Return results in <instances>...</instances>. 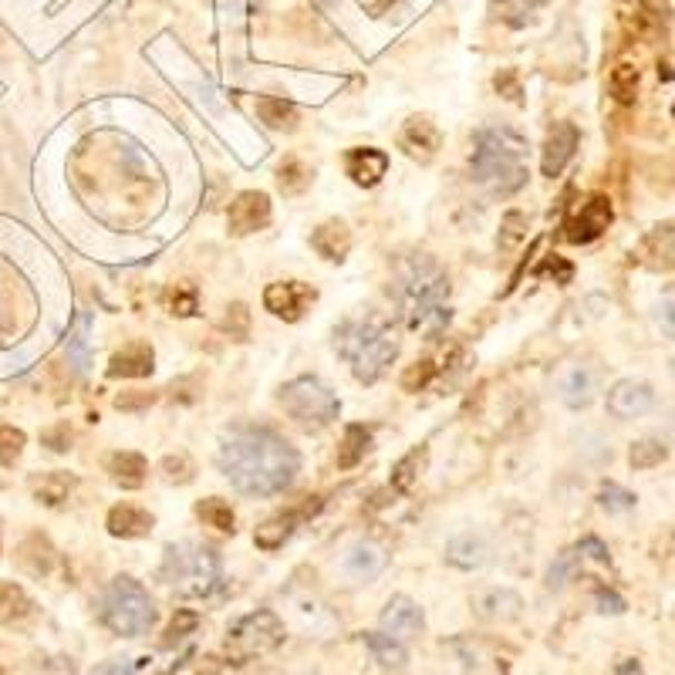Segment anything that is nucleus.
<instances>
[{"label": "nucleus", "instance_id": "obj_1", "mask_svg": "<svg viewBox=\"0 0 675 675\" xmlns=\"http://www.w3.org/2000/svg\"><path fill=\"white\" fill-rule=\"evenodd\" d=\"M216 463L247 497H274L287 490L301 467L294 446L267 425H234L223 436Z\"/></svg>", "mask_w": 675, "mask_h": 675}, {"label": "nucleus", "instance_id": "obj_2", "mask_svg": "<svg viewBox=\"0 0 675 675\" xmlns=\"http://www.w3.org/2000/svg\"><path fill=\"white\" fill-rule=\"evenodd\" d=\"M334 345L349 362L359 382L372 385L385 375V369L399 355V331L385 317L349 321L334 331Z\"/></svg>", "mask_w": 675, "mask_h": 675}, {"label": "nucleus", "instance_id": "obj_3", "mask_svg": "<svg viewBox=\"0 0 675 675\" xmlns=\"http://www.w3.org/2000/svg\"><path fill=\"white\" fill-rule=\"evenodd\" d=\"M399 294H402L405 317L415 331L436 334L449 321V307H446L449 277L432 257L415 254L402 264V291Z\"/></svg>", "mask_w": 675, "mask_h": 675}, {"label": "nucleus", "instance_id": "obj_4", "mask_svg": "<svg viewBox=\"0 0 675 675\" xmlns=\"http://www.w3.org/2000/svg\"><path fill=\"white\" fill-rule=\"evenodd\" d=\"M527 143L510 129H483L477 133L473 149V179L487 186L490 193H517L527 183V163H524Z\"/></svg>", "mask_w": 675, "mask_h": 675}, {"label": "nucleus", "instance_id": "obj_5", "mask_svg": "<svg viewBox=\"0 0 675 675\" xmlns=\"http://www.w3.org/2000/svg\"><path fill=\"white\" fill-rule=\"evenodd\" d=\"M101 622L108 632H116L123 638H139L153 628L156 622V608L149 591L136 581V578H116L105 595H101Z\"/></svg>", "mask_w": 675, "mask_h": 675}, {"label": "nucleus", "instance_id": "obj_6", "mask_svg": "<svg viewBox=\"0 0 675 675\" xmlns=\"http://www.w3.org/2000/svg\"><path fill=\"white\" fill-rule=\"evenodd\" d=\"M159 575L179 595L199 598V595H209L219 585V557L209 547H199V544H179V547L173 544L166 550V560H163Z\"/></svg>", "mask_w": 675, "mask_h": 675}, {"label": "nucleus", "instance_id": "obj_7", "mask_svg": "<svg viewBox=\"0 0 675 675\" xmlns=\"http://www.w3.org/2000/svg\"><path fill=\"white\" fill-rule=\"evenodd\" d=\"M281 409L301 422V425H327L338 419V409H342V402H338V395L314 375H304V379H294L281 389L277 395Z\"/></svg>", "mask_w": 675, "mask_h": 675}, {"label": "nucleus", "instance_id": "obj_8", "mask_svg": "<svg viewBox=\"0 0 675 675\" xmlns=\"http://www.w3.org/2000/svg\"><path fill=\"white\" fill-rule=\"evenodd\" d=\"M284 642V625L274 612L261 608L244 615L241 622H234V628L227 632V648L237 658H251V655H264L271 648H277Z\"/></svg>", "mask_w": 675, "mask_h": 675}, {"label": "nucleus", "instance_id": "obj_9", "mask_svg": "<svg viewBox=\"0 0 675 675\" xmlns=\"http://www.w3.org/2000/svg\"><path fill=\"white\" fill-rule=\"evenodd\" d=\"M608 223H612V199L601 196V193H595V196H588L575 209V216L568 219L565 231H568L571 244H591V241H598L608 231Z\"/></svg>", "mask_w": 675, "mask_h": 675}, {"label": "nucleus", "instance_id": "obj_10", "mask_svg": "<svg viewBox=\"0 0 675 675\" xmlns=\"http://www.w3.org/2000/svg\"><path fill=\"white\" fill-rule=\"evenodd\" d=\"M231 234L247 237L254 231H264L271 223V196L261 189H247L231 203Z\"/></svg>", "mask_w": 675, "mask_h": 675}, {"label": "nucleus", "instance_id": "obj_11", "mask_svg": "<svg viewBox=\"0 0 675 675\" xmlns=\"http://www.w3.org/2000/svg\"><path fill=\"white\" fill-rule=\"evenodd\" d=\"M264 304L271 314H277L284 321H301L304 311L314 304V287H307L301 281H277L264 291Z\"/></svg>", "mask_w": 675, "mask_h": 675}, {"label": "nucleus", "instance_id": "obj_12", "mask_svg": "<svg viewBox=\"0 0 675 675\" xmlns=\"http://www.w3.org/2000/svg\"><path fill=\"white\" fill-rule=\"evenodd\" d=\"M652 405H655V392L648 382H638V379H622L608 392V412L615 419H642L652 412Z\"/></svg>", "mask_w": 675, "mask_h": 675}, {"label": "nucleus", "instance_id": "obj_13", "mask_svg": "<svg viewBox=\"0 0 675 675\" xmlns=\"http://www.w3.org/2000/svg\"><path fill=\"white\" fill-rule=\"evenodd\" d=\"M382 632L389 635V638H395V642H409V638H415V635H422V628H425V615H422V608L412 601V598H405V595H395V598H389V605L382 608Z\"/></svg>", "mask_w": 675, "mask_h": 675}, {"label": "nucleus", "instance_id": "obj_14", "mask_svg": "<svg viewBox=\"0 0 675 675\" xmlns=\"http://www.w3.org/2000/svg\"><path fill=\"white\" fill-rule=\"evenodd\" d=\"M578 129L571 123H557L544 143V159H540V169L544 176H560V169H565L571 159H575V149H578Z\"/></svg>", "mask_w": 675, "mask_h": 675}, {"label": "nucleus", "instance_id": "obj_15", "mask_svg": "<svg viewBox=\"0 0 675 675\" xmlns=\"http://www.w3.org/2000/svg\"><path fill=\"white\" fill-rule=\"evenodd\" d=\"M317 507H321V500H317V503H304L301 510H287V513H277V517L264 520V524L257 527V534H254V544H257L261 550H277V547H284V540L294 534V527H297L304 517H311Z\"/></svg>", "mask_w": 675, "mask_h": 675}, {"label": "nucleus", "instance_id": "obj_16", "mask_svg": "<svg viewBox=\"0 0 675 675\" xmlns=\"http://www.w3.org/2000/svg\"><path fill=\"white\" fill-rule=\"evenodd\" d=\"M342 568H345V575L355 578V581H372V578H379V575L389 568V554H385L379 544L362 540V544H355V547L345 554Z\"/></svg>", "mask_w": 675, "mask_h": 675}, {"label": "nucleus", "instance_id": "obj_17", "mask_svg": "<svg viewBox=\"0 0 675 675\" xmlns=\"http://www.w3.org/2000/svg\"><path fill=\"white\" fill-rule=\"evenodd\" d=\"M477 615L490 625H507L524 615V598L510 588H490L477 598Z\"/></svg>", "mask_w": 675, "mask_h": 675}, {"label": "nucleus", "instance_id": "obj_18", "mask_svg": "<svg viewBox=\"0 0 675 675\" xmlns=\"http://www.w3.org/2000/svg\"><path fill=\"white\" fill-rule=\"evenodd\" d=\"M156 359H153V349L146 345V342H133V345H126L123 352H116L111 355V362H108V379H146V375H153V365Z\"/></svg>", "mask_w": 675, "mask_h": 675}, {"label": "nucleus", "instance_id": "obj_19", "mask_svg": "<svg viewBox=\"0 0 675 675\" xmlns=\"http://www.w3.org/2000/svg\"><path fill=\"white\" fill-rule=\"evenodd\" d=\"M345 173L359 186H375L389 173V156L382 149H369V146L365 149H349L345 153Z\"/></svg>", "mask_w": 675, "mask_h": 675}, {"label": "nucleus", "instance_id": "obj_20", "mask_svg": "<svg viewBox=\"0 0 675 675\" xmlns=\"http://www.w3.org/2000/svg\"><path fill=\"white\" fill-rule=\"evenodd\" d=\"M311 247L324 257V261H345L352 251V231L342 219H327L311 234Z\"/></svg>", "mask_w": 675, "mask_h": 675}, {"label": "nucleus", "instance_id": "obj_21", "mask_svg": "<svg viewBox=\"0 0 675 675\" xmlns=\"http://www.w3.org/2000/svg\"><path fill=\"white\" fill-rule=\"evenodd\" d=\"M108 534L111 537H146L153 530V513L143 510V507H133V503H119L108 510Z\"/></svg>", "mask_w": 675, "mask_h": 675}, {"label": "nucleus", "instance_id": "obj_22", "mask_svg": "<svg viewBox=\"0 0 675 675\" xmlns=\"http://www.w3.org/2000/svg\"><path fill=\"white\" fill-rule=\"evenodd\" d=\"M446 560L453 568H460V571H473L487 560V540L480 534H473V530L457 534L453 540L446 544Z\"/></svg>", "mask_w": 675, "mask_h": 675}, {"label": "nucleus", "instance_id": "obj_23", "mask_svg": "<svg viewBox=\"0 0 675 675\" xmlns=\"http://www.w3.org/2000/svg\"><path fill=\"white\" fill-rule=\"evenodd\" d=\"M439 143H442V136H439V129L429 123V119H409L405 123V129H402V149L409 153V156H415V159H432L436 156V149H439Z\"/></svg>", "mask_w": 675, "mask_h": 675}, {"label": "nucleus", "instance_id": "obj_24", "mask_svg": "<svg viewBox=\"0 0 675 675\" xmlns=\"http://www.w3.org/2000/svg\"><path fill=\"white\" fill-rule=\"evenodd\" d=\"M18 565L35 575V578H45L51 568H55V547L45 534H31L21 547H18Z\"/></svg>", "mask_w": 675, "mask_h": 675}, {"label": "nucleus", "instance_id": "obj_25", "mask_svg": "<svg viewBox=\"0 0 675 675\" xmlns=\"http://www.w3.org/2000/svg\"><path fill=\"white\" fill-rule=\"evenodd\" d=\"M595 372L588 365H571L565 372V379H560V399H565V405L571 409H585L591 399H595Z\"/></svg>", "mask_w": 675, "mask_h": 675}, {"label": "nucleus", "instance_id": "obj_26", "mask_svg": "<svg viewBox=\"0 0 675 675\" xmlns=\"http://www.w3.org/2000/svg\"><path fill=\"white\" fill-rule=\"evenodd\" d=\"M108 473L123 490H139L146 483L149 463L139 453H111L108 457Z\"/></svg>", "mask_w": 675, "mask_h": 675}, {"label": "nucleus", "instance_id": "obj_27", "mask_svg": "<svg viewBox=\"0 0 675 675\" xmlns=\"http://www.w3.org/2000/svg\"><path fill=\"white\" fill-rule=\"evenodd\" d=\"M88 314H78L75 317V327L68 331V342H65V355H68V365L75 369V375H85L88 365H91V338H88Z\"/></svg>", "mask_w": 675, "mask_h": 675}, {"label": "nucleus", "instance_id": "obj_28", "mask_svg": "<svg viewBox=\"0 0 675 675\" xmlns=\"http://www.w3.org/2000/svg\"><path fill=\"white\" fill-rule=\"evenodd\" d=\"M31 615L35 601L25 595V588L14 581H0V625H21Z\"/></svg>", "mask_w": 675, "mask_h": 675}, {"label": "nucleus", "instance_id": "obj_29", "mask_svg": "<svg viewBox=\"0 0 675 675\" xmlns=\"http://www.w3.org/2000/svg\"><path fill=\"white\" fill-rule=\"evenodd\" d=\"M369 446H372V432H369L365 425L352 422V425L345 429V442L338 446V470H355V467L365 460Z\"/></svg>", "mask_w": 675, "mask_h": 675}, {"label": "nucleus", "instance_id": "obj_30", "mask_svg": "<svg viewBox=\"0 0 675 675\" xmlns=\"http://www.w3.org/2000/svg\"><path fill=\"white\" fill-rule=\"evenodd\" d=\"M257 116H261V123L271 126V129H287V133H291V129L297 126V111H294V105L284 101V98H274V95L257 98Z\"/></svg>", "mask_w": 675, "mask_h": 675}, {"label": "nucleus", "instance_id": "obj_31", "mask_svg": "<svg viewBox=\"0 0 675 675\" xmlns=\"http://www.w3.org/2000/svg\"><path fill=\"white\" fill-rule=\"evenodd\" d=\"M31 490H35V497H38L41 503L58 507V503H65L68 493L75 490V477H68V473H45V477H35V480H31Z\"/></svg>", "mask_w": 675, "mask_h": 675}, {"label": "nucleus", "instance_id": "obj_32", "mask_svg": "<svg viewBox=\"0 0 675 675\" xmlns=\"http://www.w3.org/2000/svg\"><path fill=\"white\" fill-rule=\"evenodd\" d=\"M196 517H199L206 527L223 530V534H234V530H237V517H234L231 503H227V500H219V497H206V500H199V503H196Z\"/></svg>", "mask_w": 675, "mask_h": 675}, {"label": "nucleus", "instance_id": "obj_33", "mask_svg": "<svg viewBox=\"0 0 675 675\" xmlns=\"http://www.w3.org/2000/svg\"><path fill=\"white\" fill-rule=\"evenodd\" d=\"M365 645H369V652L375 655V662H382L385 668H402L405 665V648H402V642H395V638H389L385 632H369L365 635Z\"/></svg>", "mask_w": 675, "mask_h": 675}, {"label": "nucleus", "instance_id": "obj_34", "mask_svg": "<svg viewBox=\"0 0 675 675\" xmlns=\"http://www.w3.org/2000/svg\"><path fill=\"white\" fill-rule=\"evenodd\" d=\"M422 467H425V446L412 449V453H405V457L395 463V470H392V490H395V493H409L412 483L419 480V470H422Z\"/></svg>", "mask_w": 675, "mask_h": 675}, {"label": "nucleus", "instance_id": "obj_35", "mask_svg": "<svg viewBox=\"0 0 675 675\" xmlns=\"http://www.w3.org/2000/svg\"><path fill=\"white\" fill-rule=\"evenodd\" d=\"M668 460V446L658 442V439H638L632 449H628V463L632 470H655L658 463Z\"/></svg>", "mask_w": 675, "mask_h": 675}, {"label": "nucleus", "instance_id": "obj_36", "mask_svg": "<svg viewBox=\"0 0 675 675\" xmlns=\"http://www.w3.org/2000/svg\"><path fill=\"white\" fill-rule=\"evenodd\" d=\"M578 565H581V550H578V547H571V550H565V554H557V560H554L550 571H547V588H550V591H560V588H565V585L578 575Z\"/></svg>", "mask_w": 675, "mask_h": 675}, {"label": "nucleus", "instance_id": "obj_37", "mask_svg": "<svg viewBox=\"0 0 675 675\" xmlns=\"http://www.w3.org/2000/svg\"><path fill=\"white\" fill-rule=\"evenodd\" d=\"M645 254L655 257L662 267H675V227H658L645 241Z\"/></svg>", "mask_w": 675, "mask_h": 675}, {"label": "nucleus", "instance_id": "obj_38", "mask_svg": "<svg viewBox=\"0 0 675 675\" xmlns=\"http://www.w3.org/2000/svg\"><path fill=\"white\" fill-rule=\"evenodd\" d=\"M277 183L287 196H297L311 186V169L301 163V159H284L281 169H277Z\"/></svg>", "mask_w": 675, "mask_h": 675}, {"label": "nucleus", "instance_id": "obj_39", "mask_svg": "<svg viewBox=\"0 0 675 675\" xmlns=\"http://www.w3.org/2000/svg\"><path fill=\"white\" fill-rule=\"evenodd\" d=\"M28 436L14 425H0V467H14L25 453Z\"/></svg>", "mask_w": 675, "mask_h": 675}, {"label": "nucleus", "instance_id": "obj_40", "mask_svg": "<svg viewBox=\"0 0 675 675\" xmlns=\"http://www.w3.org/2000/svg\"><path fill=\"white\" fill-rule=\"evenodd\" d=\"M493 4H497L500 18H503L507 25L520 28V25H527L530 14L540 8V0H493Z\"/></svg>", "mask_w": 675, "mask_h": 675}, {"label": "nucleus", "instance_id": "obj_41", "mask_svg": "<svg viewBox=\"0 0 675 675\" xmlns=\"http://www.w3.org/2000/svg\"><path fill=\"white\" fill-rule=\"evenodd\" d=\"M612 95L618 98V101H632L635 98V91H638V68H632V65H618L615 71H612Z\"/></svg>", "mask_w": 675, "mask_h": 675}, {"label": "nucleus", "instance_id": "obj_42", "mask_svg": "<svg viewBox=\"0 0 675 675\" xmlns=\"http://www.w3.org/2000/svg\"><path fill=\"white\" fill-rule=\"evenodd\" d=\"M432 379H436V365L429 359H422V362H415V365H409L402 372L399 385H402V392H422Z\"/></svg>", "mask_w": 675, "mask_h": 675}, {"label": "nucleus", "instance_id": "obj_43", "mask_svg": "<svg viewBox=\"0 0 675 675\" xmlns=\"http://www.w3.org/2000/svg\"><path fill=\"white\" fill-rule=\"evenodd\" d=\"M598 500H601V507H605L608 513H625V510L635 507V493H628V490H622V487H615V483H608V487L598 493Z\"/></svg>", "mask_w": 675, "mask_h": 675}, {"label": "nucleus", "instance_id": "obj_44", "mask_svg": "<svg viewBox=\"0 0 675 675\" xmlns=\"http://www.w3.org/2000/svg\"><path fill=\"white\" fill-rule=\"evenodd\" d=\"M524 231H527V219H524V213H507V216H503L500 247H503V251H513V247L524 241Z\"/></svg>", "mask_w": 675, "mask_h": 675}, {"label": "nucleus", "instance_id": "obj_45", "mask_svg": "<svg viewBox=\"0 0 675 675\" xmlns=\"http://www.w3.org/2000/svg\"><path fill=\"white\" fill-rule=\"evenodd\" d=\"M537 277H554L557 284H571L575 277V267L565 261V257H547L540 267H537Z\"/></svg>", "mask_w": 675, "mask_h": 675}, {"label": "nucleus", "instance_id": "obj_46", "mask_svg": "<svg viewBox=\"0 0 675 675\" xmlns=\"http://www.w3.org/2000/svg\"><path fill=\"white\" fill-rule=\"evenodd\" d=\"M146 658H108L101 665H95L91 675H136L143 668Z\"/></svg>", "mask_w": 675, "mask_h": 675}, {"label": "nucleus", "instance_id": "obj_47", "mask_svg": "<svg viewBox=\"0 0 675 675\" xmlns=\"http://www.w3.org/2000/svg\"><path fill=\"white\" fill-rule=\"evenodd\" d=\"M196 612H179L176 618H173V625H169V632H166V638H163V645L169 648V645H176L179 638H186V632H193L196 628Z\"/></svg>", "mask_w": 675, "mask_h": 675}, {"label": "nucleus", "instance_id": "obj_48", "mask_svg": "<svg viewBox=\"0 0 675 675\" xmlns=\"http://www.w3.org/2000/svg\"><path fill=\"white\" fill-rule=\"evenodd\" d=\"M655 317H658V327H662V331H665L668 338H675V287L662 294V301H658V311H655Z\"/></svg>", "mask_w": 675, "mask_h": 675}, {"label": "nucleus", "instance_id": "obj_49", "mask_svg": "<svg viewBox=\"0 0 675 675\" xmlns=\"http://www.w3.org/2000/svg\"><path fill=\"white\" fill-rule=\"evenodd\" d=\"M153 402H156L153 392H123V395L116 399V409H119V412H143V409H149Z\"/></svg>", "mask_w": 675, "mask_h": 675}, {"label": "nucleus", "instance_id": "obj_50", "mask_svg": "<svg viewBox=\"0 0 675 675\" xmlns=\"http://www.w3.org/2000/svg\"><path fill=\"white\" fill-rule=\"evenodd\" d=\"M163 470H166L169 480H179V483H189V480H193V467H189L186 457H166V460H163Z\"/></svg>", "mask_w": 675, "mask_h": 675}, {"label": "nucleus", "instance_id": "obj_51", "mask_svg": "<svg viewBox=\"0 0 675 675\" xmlns=\"http://www.w3.org/2000/svg\"><path fill=\"white\" fill-rule=\"evenodd\" d=\"M227 331L237 338V342H244L247 338V307L244 304H234L231 314H227Z\"/></svg>", "mask_w": 675, "mask_h": 675}, {"label": "nucleus", "instance_id": "obj_52", "mask_svg": "<svg viewBox=\"0 0 675 675\" xmlns=\"http://www.w3.org/2000/svg\"><path fill=\"white\" fill-rule=\"evenodd\" d=\"M45 442L55 449V453H65L68 442H71V429H68V422H61V425H55L51 432H45Z\"/></svg>", "mask_w": 675, "mask_h": 675}, {"label": "nucleus", "instance_id": "obj_53", "mask_svg": "<svg viewBox=\"0 0 675 675\" xmlns=\"http://www.w3.org/2000/svg\"><path fill=\"white\" fill-rule=\"evenodd\" d=\"M578 550H581V557H595V560H601V565L608 560V547H605L598 537H585V540L578 544Z\"/></svg>", "mask_w": 675, "mask_h": 675}, {"label": "nucleus", "instance_id": "obj_54", "mask_svg": "<svg viewBox=\"0 0 675 675\" xmlns=\"http://www.w3.org/2000/svg\"><path fill=\"white\" fill-rule=\"evenodd\" d=\"M193 311H196V291H179V294H173V314L186 317V314H193Z\"/></svg>", "mask_w": 675, "mask_h": 675}, {"label": "nucleus", "instance_id": "obj_55", "mask_svg": "<svg viewBox=\"0 0 675 675\" xmlns=\"http://www.w3.org/2000/svg\"><path fill=\"white\" fill-rule=\"evenodd\" d=\"M598 612H605V615H622L625 612V601L615 595V591H598Z\"/></svg>", "mask_w": 675, "mask_h": 675}, {"label": "nucleus", "instance_id": "obj_56", "mask_svg": "<svg viewBox=\"0 0 675 675\" xmlns=\"http://www.w3.org/2000/svg\"><path fill=\"white\" fill-rule=\"evenodd\" d=\"M497 88H500V91H507V98H520V88H517V78H513V71H507V75H497Z\"/></svg>", "mask_w": 675, "mask_h": 675}, {"label": "nucleus", "instance_id": "obj_57", "mask_svg": "<svg viewBox=\"0 0 675 675\" xmlns=\"http://www.w3.org/2000/svg\"><path fill=\"white\" fill-rule=\"evenodd\" d=\"M668 372H672V379H675V355H672V362H668Z\"/></svg>", "mask_w": 675, "mask_h": 675}]
</instances>
